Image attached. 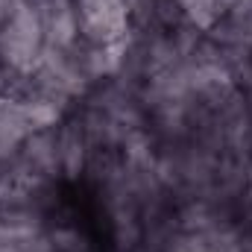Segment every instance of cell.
<instances>
[{
	"label": "cell",
	"mask_w": 252,
	"mask_h": 252,
	"mask_svg": "<svg viewBox=\"0 0 252 252\" xmlns=\"http://www.w3.org/2000/svg\"><path fill=\"white\" fill-rule=\"evenodd\" d=\"M82 41L115 44L132 32V21L124 0H76Z\"/></svg>",
	"instance_id": "obj_2"
},
{
	"label": "cell",
	"mask_w": 252,
	"mask_h": 252,
	"mask_svg": "<svg viewBox=\"0 0 252 252\" xmlns=\"http://www.w3.org/2000/svg\"><path fill=\"white\" fill-rule=\"evenodd\" d=\"M24 3H27V0H0V27H3V24L18 12Z\"/></svg>",
	"instance_id": "obj_7"
},
{
	"label": "cell",
	"mask_w": 252,
	"mask_h": 252,
	"mask_svg": "<svg viewBox=\"0 0 252 252\" xmlns=\"http://www.w3.org/2000/svg\"><path fill=\"white\" fill-rule=\"evenodd\" d=\"M47 41L41 30V18L35 6L27 0L3 27H0V64L15 76H30L35 62L41 59Z\"/></svg>",
	"instance_id": "obj_1"
},
{
	"label": "cell",
	"mask_w": 252,
	"mask_h": 252,
	"mask_svg": "<svg viewBox=\"0 0 252 252\" xmlns=\"http://www.w3.org/2000/svg\"><path fill=\"white\" fill-rule=\"evenodd\" d=\"M56 144H59V164H62V179H79L88 170L94 144L85 132L79 118H64L56 126Z\"/></svg>",
	"instance_id": "obj_4"
},
{
	"label": "cell",
	"mask_w": 252,
	"mask_h": 252,
	"mask_svg": "<svg viewBox=\"0 0 252 252\" xmlns=\"http://www.w3.org/2000/svg\"><path fill=\"white\" fill-rule=\"evenodd\" d=\"M179 9H182V21L188 27L208 35L217 27V21L229 12V3L226 0H179Z\"/></svg>",
	"instance_id": "obj_6"
},
{
	"label": "cell",
	"mask_w": 252,
	"mask_h": 252,
	"mask_svg": "<svg viewBox=\"0 0 252 252\" xmlns=\"http://www.w3.org/2000/svg\"><path fill=\"white\" fill-rule=\"evenodd\" d=\"M30 3L35 6V12L41 18V30H44L47 47L67 50V47L82 41L76 0H30Z\"/></svg>",
	"instance_id": "obj_3"
},
{
	"label": "cell",
	"mask_w": 252,
	"mask_h": 252,
	"mask_svg": "<svg viewBox=\"0 0 252 252\" xmlns=\"http://www.w3.org/2000/svg\"><path fill=\"white\" fill-rule=\"evenodd\" d=\"M30 124H27V115L18 103V97L6 94L0 97V164L15 158L21 144L30 138Z\"/></svg>",
	"instance_id": "obj_5"
}]
</instances>
